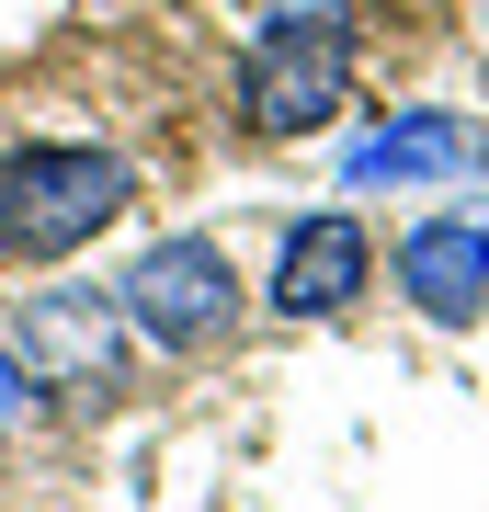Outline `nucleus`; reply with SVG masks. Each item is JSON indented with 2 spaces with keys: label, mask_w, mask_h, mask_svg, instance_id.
I'll use <instances>...</instances> for the list:
<instances>
[{
  "label": "nucleus",
  "mask_w": 489,
  "mask_h": 512,
  "mask_svg": "<svg viewBox=\"0 0 489 512\" xmlns=\"http://www.w3.org/2000/svg\"><path fill=\"white\" fill-rule=\"evenodd\" d=\"M126 205H137L126 148H80V137L0 148V262H69V251H91V239L126 217Z\"/></svg>",
  "instance_id": "obj_1"
},
{
  "label": "nucleus",
  "mask_w": 489,
  "mask_h": 512,
  "mask_svg": "<svg viewBox=\"0 0 489 512\" xmlns=\"http://www.w3.org/2000/svg\"><path fill=\"white\" fill-rule=\"evenodd\" d=\"M353 103V12L308 0V12H273L239 46V126L251 137H319Z\"/></svg>",
  "instance_id": "obj_2"
},
{
  "label": "nucleus",
  "mask_w": 489,
  "mask_h": 512,
  "mask_svg": "<svg viewBox=\"0 0 489 512\" xmlns=\"http://www.w3.org/2000/svg\"><path fill=\"white\" fill-rule=\"evenodd\" d=\"M23 376H35V399H69V410H103V399H126V353H137V330L114 296H91V285H46V296H23Z\"/></svg>",
  "instance_id": "obj_3"
},
{
  "label": "nucleus",
  "mask_w": 489,
  "mask_h": 512,
  "mask_svg": "<svg viewBox=\"0 0 489 512\" xmlns=\"http://www.w3.org/2000/svg\"><path fill=\"white\" fill-rule=\"evenodd\" d=\"M114 308H126V330L160 342V353H217L239 330V274H228L217 239H148L126 262V285H114Z\"/></svg>",
  "instance_id": "obj_4"
},
{
  "label": "nucleus",
  "mask_w": 489,
  "mask_h": 512,
  "mask_svg": "<svg viewBox=\"0 0 489 512\" xmlns=\"http://www.w3.org/2000/svg\"><path fill=\"white\" fill-rule=\"evenodd\" d=\"M489 171V126L478 114H444V103H421V114H387L376 137H353L342 148V183L353 194H399V183H478Z\"/></svg>",
  "instance_id": "obj_5"
},
{
  "label": "nucleus",
  "mask_w": 489,
  "mask_h": 512,
  "mask_svg": "<svg viewBox=\"0 0 489 512\" xmlns=\"http://www.w3.org/2000/svg\"><path fill=\"white\" fill-rule=\"evenodd\" d=\"M364 285H376V228L353 205H319V217L285 228V251H273V308L285 319H342L364 308Z\"/></svg>",
  "instance_id": "obj_6"
},
{
  "label": "nucleus",
  "mask_w": 489,
  "mask_h": 512,
  "mask_svg": "<svg viewBox=\"0 0 489 512\" xmlns=\"http://www.w3.org/2000/svg\"><path fill=\"white\" fill-rule=\"evenodd\" d=\"M399 296L433 330H467V319H489V228L455 205V217H421V228H399Z\"/></svg>",
  "instance_id": "obj_7"
},
{
  "label": "nucleus",
  "mask_w": 489,
  "mask_h": 512,
  "mask_svg": "<svg viewBox=\"0 0 489 512\" xmlns=\"http://www.w3.org/2000/svg\"><path fill=\"white\" fill-rule=\"evenodd\" d=\"M23 410H35V376H23V353H0V444L23 433Z\"/></svg>",
  "instance_id": "obj_8"
},
{
  "label": "nucleus",
  "mask_w": 489,
  "mask_h": 512,
  "mask_svg": "<svg viewBox=\"0 0 489 512\" xmlns=\"http://www.w3.org/2000/svg\"><path fill=\"white\" fill-rule=\"evenodd\" d=\"M467 217H478V228H489V194H467Z\"/></svg>",
  "instance_id": "obj_9"
}]
</instances>
